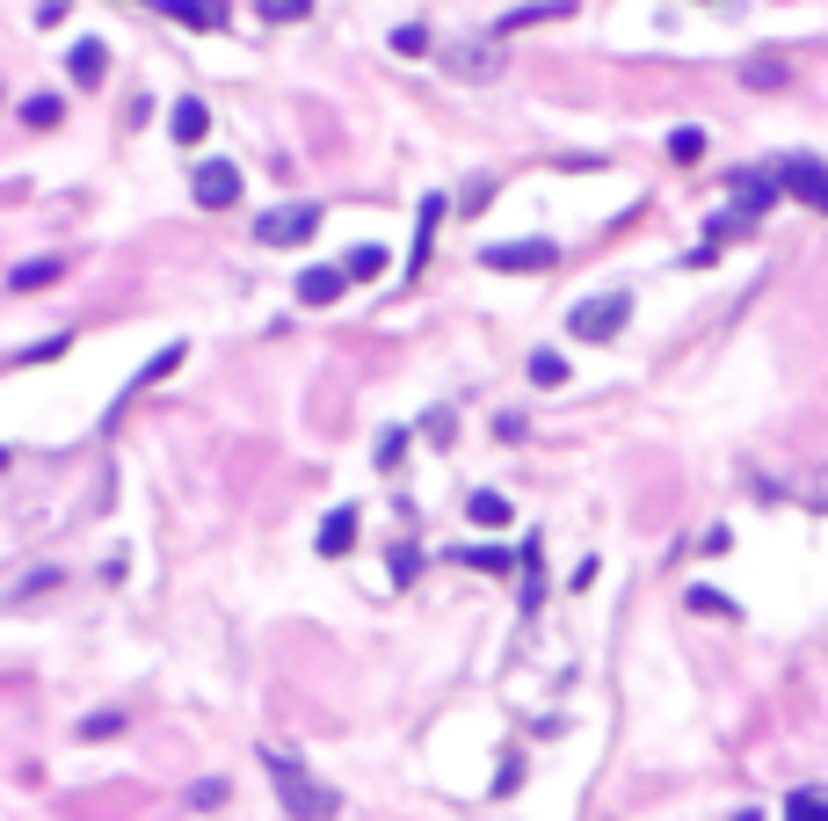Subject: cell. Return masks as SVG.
Segmentation results:
<instances>
[{"instance_id":"cell-1","label":"cell","mask_w":828,"mask_h":821,"mask_svg":"<svg viewBox=\"0 0 828 821\" xmlns=\"http://www.w3.org/2000/svg\"><path fill=\"white\" fill-rule=\"evenodd\" d=\"M262 770H269V786L284 792V814H298V821H335L342 814V792L320 786L291 749H262Z\"/></svg>"},{"instance_id":"cell-2","label":"cell","mask_w":828,"mask_h":821,"mask_svg":"<svg viewBox=\"0 0 828 821\" xmlns=\"http://www.w3.org/2000/svg\"><path fill=\"white\" fill-rule=\"evenodd\" d=\"M625 320H633V298H625V291H604V298H582V306L567 313V334H574V342H611Z\"/></svg>"},{"instance_id":"cell-3","label":"cell","mask_w":828,"mask_h":821,"mask_svg":"<svg viewBox=\"0 0 828 821\" xmlns=\"http://www.w3.org/2000/svg\"><path fill=\"white\" fill-rule=\"evenodd\" d=\"M771 175H777V190H785V196H799V204L828 211V168H821V160H807V153H785V160L771 168Z\"/></svg>"},{"instance_id":"cell-4","label":"cell","mask_w":828,"mask_h":821,"mask_svg":"<svg viewBox=\"0 0 828 821\" xmlns=\"http://www.w3.org/2000/svg\"><path fill=\"white\" fill-rule=\"evenodd\" d=\"M320 233V204H291V211H269V218H255V241L262 247H298Z\"/></svg>"},{"instance_id":"cell-5","label":"cell","mask_w":828,"mask_h":821,"mask_svg":"<svg viewBox=\"0 0 828 821\" xmlns=\"http://www.w3.org/2000/svg\"><path fill=\"white\" fill-rule=\"evenodd\" d=\"M190 190H197V204H204V211H225V204H241V168H233V160H204Z\"/></svg>"},{"instance_id":"cell-6","label":"cell","mask_w":828,"mask_h":821,"mask_svg":"<svg viewBox=\"0 0 828 821\" xmlns=\"http://www.w3.org/2000/svg\"><path fill=\"white\" fill-rule=\"evenodd\" d=\"M560 263V247L552 241H501L487 247V269H552Z\"/></svg>"},{"instance_id":"cell-7","label":"cell","mask_w":828,"mask_h":821,"mask_svg":"<svg viewBox=\"0 0 828 821\" xmlns=\"http://www.w3.org/2000/svg\"><path fill=\"white\" fill-rule=\"evenodd\" d=\"M436 226H444V196H422V218H414V255H407V277H422V269H429Z\"/></svg>"},{"instance_id":"cell-8","label":"cell","mask_w":828,"mask_h":821,"mask_svg":"<svg viewBox=\"0 0 828 821\" xmlns=\"http://www.w3.org/2000/svg\"><path fill=\"white\" fill-rule=\"evenodd\" d=\"M312 545H320L328 559H342L349 545H357V509H328V516H320V539H312Z\"/></svg>"},{"instance_id":"cell-9","label":"cell","mask_w":828,"mask_h":821,"mask_svg":"<svg viewBox=\"0 0 828 821\" xmlns=\"http://www.w3.org/2000/svg\"><path fill=\"white\" fill-rule=\"evenodd\" d=\"M342 291H349V269H306V277H298V298H306V306H335Z\"/></svg>"},{"instance_id":"cell-10","label":"cell","mask_w":828,"mask_h":821,"mask_svg":"<svg viewBox=\"0 0 828 821\" xmlns=\"http://www.w3.org/2000/svg\"><path fill=\"white\" fill-rule=\"evenodd\" d=\"M726 182H734V196H742L749 218H756L763 204H777V196H785V190H777V175H749V168H742V175H726Z\"/></svg>"},{"instance_id":"cell-11","label":"cell","mask_w":828,"mask_h":821,"mask_svg":"<svg viewBox=\"0 0 828 821\" xmlns=\"http://www.w3.org/2000/svg\"><path fill=\"white\" fill-rule=\"evenodd\" d=\"M466 516H473V524H480V531H501V524H509V516H517V509L501 502L495 488H480V494H473V502H466Z\"/></svg>"},{"instance_id":"cell-12","label":"cell","mask_w":828,"mask_h":821,"mask_svg":"<svg viewBox=\"0 0 828 821\" xmlns=\"http://www.w3.org/2000/svg\"><path fill=\"white\" fill-rule=\"evenodd\" d=\"M66 66H73V81H81V88H95V81H103V66H109V52L95 44V36H87V44H73Z\"/></svg>"},{"instance_id":"cell-13","label":"cell","mask_w":828,"mask_h":821,"mask_svg":"<svg viewBox=\"0 0 828 821\" xmlns=\"http://www.w3.org/2000/svg\"><path fill=\"white\" fill-rule=\"evenodd\" d=\"M174 22H190V30H219L225 22V8H211V0H160Z\"/></svg>"},{"instance_id":"cell-14","label":"cell","mask_w":828,"mask_h":821,"mask_svg":"<svg viewBox=\"0 0 828 821\" xmlns=\"http://www.w3.org/2000/svg\"><path fill=\"white\" fill-rule=\"evenodd\" d=\"M168 131H174L182 146H197V139L211 131V109H204V103H174V124H168Z\"/></svg>"},{"instance_id":"cell-15","label":"cell","mask_w":828,"mask_h":821,"mask_svg":"<svg viewBox=\"0 0 828 821\" xmlns=\"http://www.w3.org/2000/svg\"><path fill=\"white\" fill-rule=\"evenodd\" d=\"M785 821H828V792H793V800H785Z\"/></svg>"},{"instance_id":"cell-16","label":"cell","mask_w":828,"mask_h":821,"mask_svg":"<svg viewBox=\"0 0 828 821\" xmlns=\"http://www.w3.org/2000/svg\"><path fill=\"white\" fill-rule=\"evenodd\" d=\"M59 117H66V109H59V95H30V103H22V124H30V131H52Z\"/></svg>"},{"instance_id":"cell-17","label":"cell","mask_w":828,"mask_h":821,"mask_svg":"<svg viewBox=\"0 0 828 821\" xmlns=\"http://www.w3.org/2000/svg\"><path fill=\"white\" fill-rule=\"evenodd\" d=\"M567 8H574V0H538V8H517L501 30H531V22H552V15H567Z\"/></svg>"},{"instance_id":"cell-18","label":"cell","mask_w":828,"mask_h":821,"mask_svg":"<svg viewBox=\"0 0 828 821\" xmlns=\"http://www.w3.org/2000/svg\"><path fill=\"white\" fill-rule=\"evenodd\" d=\"M458 567H480V575H509L517 559H509V553H495V545H473V553H458Z\"/></svg>"},{"instance_id":"cell-19","label":"cell","mask_w":828,"mask_h":821,"mask_svg":"<svg viewBox=\"0 0 828 821\" xmlns=\"http://www.w3.org/2000/svg\"><path fill=\"white\" fill-rule=\"evenodd\" d=\"M349 284H363V277H379V269H385V247H357V255H349Z\"/></svg>"},{"instance_id":"cell-20","label":"cell","mask_w":828,"mask_h":821,"mask_svg":"<svg viewBox=\"0 0 828 821\" xmlns=\"http://www.w3.org/2000/svg\"><path fill=\"white\" fill-rule=\"evenodd\" d=\"M59 277V263H22L15 269V277H8V284H15V291H44V284H52Z\"/></svg>"},{"instance_id":"cell-21","label":"cell","mask_w":828,"mask_h":821,"mask_svg":"<svg viewBox=\"0 0 828 821\" xmlns=\"http://www.w3.org/2000/svg\"><path fill=\"white\" fill-rule=\"evenodd\" d=\"M109 734H124V713H87L81 719V742H109Z\"/></svg>"},{"instance_id":"cell-22","label":"cell","mask_w":828,"mask_h":821,"mask_svg":"<svg viewBox=\"0 0 828 821\" xmlns=\"http://www.w3.org/2000/svg\"><path fill=\"white\" fill-rule=\"evenodd\" d=\"M698 153H705V131H690V124H683V131L669 139V160H683V168H690Z\"/></svg>"},{"instance_id":"cell-23","label":"cell","mask_w":828,"mask_h":821,"mask_svg":"<svg viewBox=\"0 0 828 821\" xmlns=\"http://www.w3.org/2000/svg\"><path fill=\"white\" fill-rule=\"evenodd\" d=\"M531 378H538V385H560V378H567V356L538 350V356H531Z\"/></svg>"},{"instance_id":"cell-24","label":"cell","mask_w":828,"mask_h":821,"mask_svg":"<svg viewBox=\"0 0 828 821\" xmlns=\"http://www.w3.org/2000/svg\"><path fill=\"white\" fill-rule=\"evenodd\" d=\"M262 15H269V22H306L312 0H262Z\"/></svg>"},{"instance_id":"cell-25","label":"cell","mask_w":828,"mask_h":821,"mask_svg":"<svg viewBox=\"0 0 828 821\" xmlns=\"http://www.w3.org/2000/svg\"><path fill=\"white\" fill-rule=\"evenodd\" d=\"M190 807H197V814H211V807H225V786H219V778H197V786H190Z\"/></svg>"},{"instance_id":"cell-26","label":"cell","mask_w":828,"mask_h":821,"mask_svg":"<svg viewBox=\"0 0 828 821\" xmlns=\"http://www.w3.org/2000/svg\"><path fill=\"white\" fill-rule=\"evenodd\" d=\"M400 458H407V429H385V437H379V466H385V472H393V466H400Z\"/></svg>"},{"instance_id":"cell-27","label":"cell","mask_w":828,"mask_h":821,"mask_svg":"<svg viewBox=\"0 0 828 821\" xmlns=\"http://www.w3.org/2000/svg\"><path fill=\"white\" fill-rule=\"evenodd\" d=\"M749 88H785V66H771V58H756V66H749Z\"/></svg>"},{"instance_id":"cell-28","label":"cell","mask_w":828,"mask_h":821,"mask_svg":"<svg viewBox=\"0 0 828 821\" xmlns=\"http://www.w3.org/2000/svg\"><path fill=\"white\" fill-rule=\"evenodd\" d=\"M690 611H720V618H734V604H726L720 589H690Z\"/></svg>"},{"instance_id":"cell-29","label":"cell","mask_w":828,"mask_h":821,"mask_svg":"<svg viewBox=\"0 0 828 821\" xmlns=\"http://www.w3.org/2000/svg\"><path fill=\"white\" fill-rule=\"evenodd\" d=\"M414 567H422V559H414V545H400V553H393V582H414Z\"/></svg>"},{"instance_id":"cell-30","label":"cell","mask_w":828,"mask_h":821,"mask_svg":"<svg viewBox=\"0 0 828 821\" xmlns=\"http://www.w3.org/2000/svg\"><path fill=\"white\" fill-rule=\"evenodd\" d=\"M814 509H828V472H821V480H814Z\"/></svg>"},{"instance_id":"cell-31","label":"cell","mask_w":828,"mask_h":821,"mask_svg":"<svg viewBox=\"0 0 828 821\" xmlns=\"http://www.w3.org/2000/svg\"><path fill=\"white\" fill-rule=\"evenodd\" d=\"M734 821H763V814H756V807H742V814H734Z\"/></svg>"}]
</instances>
